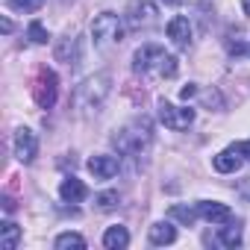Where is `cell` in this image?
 Segmentation results:
<instances>
[{"instance_id": "9a60e30c", "label": "cell", "mask_w": 250, "mask_h": 250, "mask_svg": "<svg viewBox=\"0 0 250 250\" xmlns=\"http://www.w3.org/2000/svg\"><path fill=\"white\" fill-rule=\"evenodd\" d=\"M130 244V232H127V227H109L106 232H103V247L106 250H124Z\"/></svg>"}, {"instance_id": "603a6c76", "label": "cell", "mask_w": 250, "mask_h": 250, "mask_svg": "<svg viewBox=\"0 0 250 250\" xmlns=\"http://www.w3.org/2000/svg\"><path fill=\"white\" fill-rule=\"evenodd\" d=\"M118 191H103V194H97V209H103V212H109V209H115L118 206Z\"/></svg>"}, {"instance_id": "ac0fdd59", "label": "cell", "mask_w": 250, "mask_h": 250, "mask_svg": "<svg viewBox=\"0 0 250 250\" xmlns=\"http://www.w3.org/2000/svg\"><path fill=\"white\" fill-rule=\"evenodd\" d=\"M56 59L59 62H77V39L74 36H62L59 44H56Z\"/></svg>"}, {"instance_id": "277c9868", "label": "cell", "mask_w": 250, "mask_h": 250, "mask_svg": "<svg viewBox=\"0 0 250 250\" xmlns=\"http://www.w3.org/2000/svg\"><path fill=\"white\" fill-rule=\"evenodd\" d=\"M124 21L121 15H115V12H100L94 21H91V44L97 47V50H106V47H112V44H118L121 39H124Z\"/></svg>"}, {"instance_id": "6da1fadb", "label": "cell", "mask_w": 250, "mask_h": 250, "mask_svg": "<svg viewBox=\"0 0 250 250\" xmlns=\"http://www.w3.org/2000/svg\"><path fill=\"white\" fill-rule=\"evenodd\" d=\"M133 71L139 77H165V80H171L177 74V56L165 53L159 44H142L133 53Z\"/></svg>"}, {"instance_id": "5bb4252c", "label": "cell", "mask_w": 250, "mask_h": 250, "mask_svg": "<svg viewBox=\"0 0 250 250\" xmlns=\"http://www.w3.org/2000/svg\"><path fill=\"white\" fill-rule=\"evenodd\" d=\"M147 238H150V244H156V247L174 244V241H177V227H174L171 221H156V224L150 227Z\"/></svg>"}, {"instance_id": "f546056e", "label": "cell", "mask_w": 250, "mask_h": 250, "mask_svg": "<svg viewBox=\"0 0 250 250\" xmlns=\"http://www.w3.org/2000/svg\"><path fill=\"white\" fill-rule=\"evenodd\" d=\"M247 53H250V47H247Z\"/></svg>"}, {"instance_id": "30bf717a", "label": "cell", "mask_w": 250, "mask_h": 250, "mask_svg": "<svg viewBox=\"0 0 250 250\" xmlns=\"http://www.w3.org/2000/svg\"><path fill=\"white\" fill-rule=\"evenodd\" d=\"M241 162H244L241 145H232V147L221 150V153H218V156L212 159V168H215L218 174H235V171L241 168Z\"/></svg>"}, {"instance_id": "7a4b0ae2", "label": "cell", "mask_w": 250, "mask_h": 250, "mask_svg": "<svg viewBox=\"0 0 250 250\" xmlns=\"http://www.w3.org/2000/svg\"><path fill=\"white\" fill-rule=\"evenodd\" d=\"M150 142H153V121L147 115H139L130 124H124V127L115 133V139H112V145L124 156H139Z\"/></svg>"}, {"instance_id": "4fadbf2b", "label": "cell", "mask_w": 250, "mask_h": 250, "mask_svg": "<svg viewBox=\"0 0 250 250\" xmlns=\"http://www.w3.org/2000/svg\"><path fill=\"white\" fill-rule=\"evenodd\" d=\"M85 194H88V188H85V183L77 180V177H65L62 186H59V197H62L65 203H83Z\"/></svg>"}, {"instance_id": "484cf974", "label": "cell", "mask_w": 250, "mask_h": 250, "mask_svg": "<svg viewBox=\"0 0 250 250\" xmlns=\"http://www.w3.org/2000/svg\"><path fill=\"white\" fill-rule=\"evenodd\" d=\"M241 153H244V162H250V139L241 145Z\"/></svg>"}, {"instance_id": "9c48e42d", "label": "cell", "mask_w": 250, "mask_h": 250, "mask_svg": "<svg viewBox=\"0 0 250 250\" xmlns=\"http://www.w3.org/2000/svg\"><path fill=\"white\" fill-rule=\"evenodd\" d=\"M197 215H200L206 224H212V227L232 221V209H229L227 203H218V200H200V203H197Z\"/></svg>"}, {"instance_id": "83f0119b", "label": "cell", "mask_w": 250, "mask_h": 250, "mask_svg": "<svg viewBox=\"0 0 250 250\" xmlns=\"http://www.w3.org/2000/svg\"><path fill=\"white\" fill-rule=\"evenodd\" d=\"M241 9H244V12L250 15V0H241Z\"/></svg>"}, {"instance_id": "44dd1931", "label": "cell", "mask_w": 250, "mask_h": 250, "mask_svg": "<svg viewBox=\"0 0 250 250\" xmlns=\"http://www.w3.org/2000/svg\"><path fill=\"white\" fill-rule=\"evenodd\" d=\"M27 36H30L33 44H47V30L42 27V21H33V24L27 27Z\"/></svg>"}, {"instance_id": "4316f807", "label": "cell", "mask_w": 250, "mask_h": 250, "mask_svg": "<svg viewBox=\"0 0 250 250\" xmlns=\"http://www.w3.org/2000/svg\"><path fill=\"white\" fill-rule=\"evenodd\" d=\"M0 27H3V33H12V21L9 18H3V24H0Z\"/></svg>"}, {"instance_id": "7c38bea8", "label": "cell", "mask_w": 250, "mask_h": 250, "mask_svg": "<svg viewBox=\"0 0 250 250\" xmlns=\"http://www.w3.org/2000/svg\"><path fill=\"white\" fill-rule=\"evenodd\" d=\"M88 171H91L94 180H112V177L121 171V162H118L115 156L100 153V156H91V159H88Z\"/></svg>"}, {"instance_id": "5b68a950", "label": "cell", "mask_w": 250, "mask_h": 250, "mask_svg": "<svg viewBox=\"0 0 250 250\" xmlns=\"http://www.w3.org/2000/svg\"><path fill=\"white\" fill-rule=\"evenodd\" d=\"M156 18H159V6L150 3V0H133L124 12V21H127L130 30H147L156 24Z\"/></svg>"}, {"instance_id": "cb8c5ba5", "label": "cell", "mask_w": 250, "mask_h": 250, "mask_svg": "<svg viewBox=\"0 0 250 250\" xmlns=\"http://www.w3.org/2000/svg\"><path fill=\"white\" fill-rule=\"evenodd\" d=\"M203 103H206V106H215V109L224 106V100H221V94H218L215 88H212V91H203Z\"/></svg>"}, {"instance_id": "f1b7e54d", "label": "cell", "mask_w": 250, "mask_h": 250, "mask_svg": "<svg viewBox=\"0 0 250 250\" xmlns=\"http://www.w3.org/2000/svg\"><path fill=\"white\" fill-rule=\"evenodd\" d=\"M168 3H180V0H168Z\"/></svg>"}, {"instance_id": "8992f818", "label": "cell", "mask_w": 250, "mask_h": 250, "mask_svg": "<svg viewBox=\"0 0 250 250\" xmlns=\"http://www.w3.org/2000/svg\"><path fill=\"white\" fill-rule=\"evenodd\" d=\"M194 118H197V112L191 106H174L168 100H159V121L168 130H188Z\"/></svg>"}, {"instance_id": "ba28073f", "label": "cell", "mask_w": 250, "mask_h": 250, "mask_svg": "<svg viewBox=\"0 0 250 250\" xmlns=\"http://www.w3.org/2000/svg\"><path fill=\"white\" fill-rule=\"evenodd\" d=\"M12 147H15V159L24 162V165H30V162L36 159V153H39V139H36L33 130L18 127V130H15V142H12Z\"/></svg>"}, {"instance_id": "8fae6325", "label": "cell", "mask_w": 250, "mask_h": 250, "mask_svg": "<svg viewBox=\"0 0 250 250\" xmlns=\"http://www.w3.org/2000/svg\"><path fill=\"white\" fill-rule=\"evenodd\" d=\"M165 30H168V39H171L177 47H188V44H191V21H188L186 15H174Z\"/></svg>"}, {"instance_id": "d4e9b609", "label": "cell", "mask_w": 250, "mask_h": 250, "mask_svg": "<svg viewBox=\"0 0 250 250\" xmlns=\"http://www.w3.org/2000/svg\"><path fill=\"white\" fill-rule=\"evenodd\" d=\"M197 94H200V88H197L194 83H188V85L180 88V100H191V97H197Z\"/></svg>"}, {"instance_id": "ffe728a7", "label": "cell", "mask_w": 250, "mask_h": 250, "mask_svg": "<svg viewBox=\"0 0 250 250\" xmlns=\"http://www.w3.org/2000/svg\"><path fill=\"white\" fill-rule=\"evenodd\" d=\"M171 221H180V224H186V227H191L200 215H197V209H188V206H171Z\"/></svg>"}, {"instance_id": "3957f363", "label": "cell", "mask_w": 250, "mask_h": 250, "mask_svg": "<svg viewBox=\"0 0 250 250\" xmlns=\"http://www.w3.org/2000/svg\"><path fill=\"white\" fill-rule=\"evenodd\" d=\"M109 91H112V77L106 71H100V74L80 83V88L74 94V106L80 109V115H97L103 109Z\"/></svg>"}, {"instance_id": "d6986e66", "label": "cell", "mask_w": 250, "mask_h": 250, "mask_svg": "<svg viewBox=\"0 0 250 250\" xmlns=\"http://www.w3.org/2000/svg\"><path fill=\"white\" fill-rule=\"evenodd\" d=\"M53 247L56 250H85V238L80 232H59Z\"/></svg>"}, {"instance_id": "52a82bcc", "label": "cell", "mask_w": 250, "mask_h": 250, "mask_svg": "<svg viewBox=\"0 0 250 250\" xmlns=\"http://www.w3.org/2000/svg\"><path fill=\"white\" fill-rule=\"evenodd\" d=\"M56 91H59V80H56L53 71L44 68V71L39 74V80H36V88H33L36 103H39L42 109H50V106L56 103Z\"/></svg>"}, {"instance_id": "2e32d148", "label": "cell", "mask_w": 250, "mask_h": 250, "mask_svg": "<svg viewBox=\"0 0 250 250\" xmlns=\"http://www.w3.org/2000/svg\"><path fill=\"white\" fill-rule=\"evenodd\" d=\"M21 244V227L15 221H3L0 224V247L3 250H15Z\"/></svg>"}, {"instance_id": "e0dca14e", "label": "cell", "mask_w": 250, "mask_h": 250, "mask_svg": "<svg viewBox=\"0 0 250 250\" xmlns=\"http://www.w3.org/2000/svg\"><path fill=\"white\" fill-rule=\"evenodd\" d=\"M218 241L224 244V247H238L241 244V224L232 218V221H227L224 227H221V232H218Z\"/></svg>"}, {"instance_id": "7402d4cb", "label": "cell", "mask_w": 250, "mask_h": 250, "mask_svg": "<svg viewBox=\"0 0 250 250\" xmlns=\"http://www.w3.org/2000/svg\"><path fill=\"white\" fill-rule=\"evenodd\" d=\"M9 6L15 12H39L44 6V0H9Z\"/></svg>"}]
</instances>
